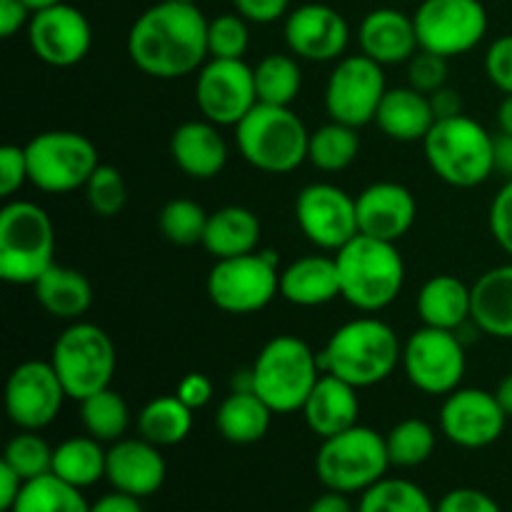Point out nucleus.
I'll list each match as a JSON object with an SVG mask.
<instances>
[{"instance_id":"nucleus-44","label":"nucleus","mask_w":512,"mask_h":512,"mask_svg":"<svg viewBox=\"0 0 512 512\" xmlns=\"http://www.w3.org/2000/svg\"><path fill=\"white\" fill-rule=\"evenodd\" d=\"M250 45V23L240 13H223L208 20L210 58H243Z\"/></svg>"},{"instance_id":"nucleus-3","label":"nucleus","mask_w":512,"mask_h":512,"mask_svg":"<svg viewBox=\"0 0 512 512\" xmlns=\"http://www.w3.org/2000/svg\"><path fill=\"white\" fill-rule=\"evenodd\" d=\"M340 298L360 313H380L395 303L405 285V263L398 245L358 233L335 253Z\"/></svg>"},{"instance_id":"nucleus-22","label":"nucleus","mask_w":512,"mask_h":512,"mask_svg":"<svg viewBox=\"0 0 512 512\" xmlns=\"http://www.w3.org/2000/svg\"><path fill=\"white\" fill-rule=\"evenodd\" d=\"M163 448L138 438H123L108 448V468L105 480L113 490L143 500L158 493L168 475Z\"/></svg>"},{"instance_id":"nucleus-60","label":"nucleus","mask_w":512,"mask_h":512,"mask_svg":"<svg viewBox=\"0 0 512 512\" xmlns=\"http://www.w3.org/2000/svg\"><path fill=\"white\" fill-rule=\"evenodd\" d=\"M23 3L35 13V10H43V8H48V5L63 3V0H23Z\"/></svg>"},{"instance_id":"nucleus-14","label":"nucleus","mask_w":512,"mask_h":512,"mask_svg":"<svg viewBox=\"0 0 512 512\" xmlns=\"http://www.w3.org/2000/svg\"><path fill=\"white\" fill-rule=\"evenodd\" d=\"M388 93L385 68L368 55H345L335 63L325 85V110L330 120L363 128L375 123L380 103Z\"/></svg>"},{"instance_id":"nucleus-13","label":"nucleus","mask_w":512,"mask_h":512,"mask_svg":"<svg viewBox=\"0 0 512 512\" xmlns=\"http://www.w3.org/2000/svg\"><path fill=\"white\" fill-rule=\"evenodd\" d=\"M413 20L420 48L448 60L478 48L488 33L483 0H420Z\"/></svg>"},{"instance_id":"nucleus-49","label":"nucleus","mask_w":512,"mask_h":512,"mask_svg":"<svg viewBox=\"0 0 512 512\" xmlns=\"http://www.w3.org/2000/svg\"><path fill=\"white\" fill-rule=\"evenodd\" d=\"M435 512H503L495 498L478 488H455L440 498Z\"/></svg>"},{"instance_id":"nucleus-26","label":"nucleus","mask_w":512,"mask_h":512,"mask_svg":"<svg viewBox=\"0 0 512 512\" xmlns=\"http://www.w3.org/2000/svg\"><path fill=\"white\" fill-rule=\"evenodd\" d=\"M280 295L298 308H320L340 298L335 255H305L280 270Z\"/></svg>"},{"instance_id":"nucleus-32","label":"nucleus","mask_w":512,"mask_h":512,"mask_svg":"<svg viewBox=\"0 0 512 512\" xmlns=\"http://www.w3.org/2000/svg\"><path fill=\"white\" fill-rule=\"evenodd\" d=\"M273 410L253 390H230L215 413V428L220 438L233 445H253L268 435Z\"/></svg>"},{"instance_id":"nucleus-16","label":"nucleus","mask_w":512,"mask_h":512,"mask_svg":"<svg viewBox=\"0 0 512 512\" xmlns=\"http://www.w3.org/2000/svg\"><path fill=\"white\" fill-rule=\"evenodd\" d=\"M295 220L305 238L328 253H338L360 233L355 198L333 183L305 185L295 198Z\"/></svg>"},{"instance_id":"nucleus-54","label":"nucleus","mask_w":512,"mask_h":512,"mask_svg":"<svg viewBox=\"0 0 512 512\" xmlns=\"http://www.w3.org/2000/svg\"><path fill=\"white\" fill-rule=\"evenodd\" d=\"M23 485H25V480L20 478V475L15 473L10 465H5L3 460H0V510L3 512L13 510L15 500H18Z\"/></svg>"},{"instance_id":"nucleus-50","label":"nucleus","mask_w":512,"mask_h":512,"mask_svg":"<svg viewBox=\"0 0 512 512\" xmlns=\"http://www.w3.org/2000/svg\"><path fill=\"white\" fill-rule=\"evenodd\" d=\"M233 8L248 23L270 25L290 13V0H233Z\"/></svg>"},{"instance_id":"nucleus-59","label":"nucleus","mask_w":512,"mask_h":512,"mask_svg":"<svg viewBox=\"0 0 512 512\" xmlns=\"http://www.w3.org/2000/svg\"><path fill=\"white\" fill-rule=\"evenodd\" d=\"M498 128L500 133L512 135V93L505 95L498 105Z\"/></svg>"},{"instance_id":"nucleus-6","label":"nucleus","mask_w":512,"mask_h":512,"mask_svg":"<svg viewBox=\"0 0 512 512\" xmlns=\"http://www.w3.org/2000/svg\"><path fill=\"white\" fill-rule=\"evenodd\" d=\"M495 135L470 115L435 120L423 150L430 170L453 188H478L495 173Z\"/></svg>"},{"instance_id":"nucleus-24","label":"nucleus","mask_w":512,"mask_h":512,"mask_svg":"<svg viewBox=\"0 0 512 512\" xmlns=\"http://www.w3.org/2000/svg\"><path fill=\"white\" fill-rule=\"evenodd\" d=\"M170 158L188 178L210 180L228 165V143L220 125L210 120H188L170 135Z\"/></svg>"},{"instance_id":"nucleus-39","label":"nucleus","mask_w":512,"mask_h":512,"mask_svg":"<svg viewBox=\"0 0 512 512\" xmlns=\"http://www.w3.org/2000/svg\"><path fill=\"white\" fill-rule=\"evenodd\" d=\"M385 445H388V458L393 468H418L428 463L430 455L435 453L438 435L433 425L425 420L405 418L390 428V433L385 435Z\"/></svg>"},{"instance_id":"nucleus-12","label":"nucleus","mask_w":512,"mask_h":512,"mask_svg":"<svg viewBox=\"0 0 512 512\" xmlns=\"http://www.w3.org/2000/svg\"><path fill=\"white\" fill-rule=\"evenodd\" d=\"M405 378L425 395H450L460 388L468 368L465 343L455 330L423 328L415 330L403 343Z\"/></svg>"},{"instance_id":"nucleus-36","label":"nucleus","mask_w":512,"mask_h":512,"mask_svg":"<svg viewBox=\"0 0 512 512\" xmlns=\"http://www.w3.org/2000/svg\"><path fill=\"white\" fill-rule=\"evenodd\" d=\"M358 155L360 133L353 125L330 120L310 133L308 160L313 163V168L323 170V173H340V170L350 168Z\"/></svg>"},{"instance_id":"nucleus-58","label":"nucleus","mask_w":512,"mask_h":512,"mask_svg":"<svg viewBox=\"0 0 512 512\" xmlns=\"http://www.w3.org/2000/svg\"><path fill=\"white\" fill-rule=\"evenodd\" d=\"M493 393L495 398H498V403L503 405L505 413H508V418H512V373H508L503 380H500L498 388H495Z\"/></svg>"},{"instance_id":"nucleus-15","label":"nucleus","mask_w":512,"mask_h":512,"mask_svg":"<svg viewBox=\"0 0 512 512\" xmlns=\"http://www.w3.org/2000/svg\"><path fill=\"white\" fill-rule=\"evenodd\" d=\"M195 105L210 123L235 128L258 105L255 70L243 58H208L195 78Z\"/></svg>"},{"instance_id":"nucleus-11","label":"nucleus","mask_w":512,"mask_h":512,"mask_svg":"<svg viewBox=\"0 0 512 512\" xmlns=\"http://www.w3.org/2000/svg\"><path fill=\"white\" fill-rule=\"evenodd\" d=\"M275 295H280V268L273 250L215 260L208 273V298L223 313H258L273 303Z\"/></svg>"},{"instance_id":"nucleus-48","label":"nucleus","mask_w":512,"mask_h":512,"mask_svg":"<svg viewBox=\"0 0 512 512\" xmlns=\"http://www.w3.org/2000/svg\"><path fill=\"white\" fill-rule=\"evenodd\" d=\"M25 183H30L25 148L3 145L0 148V195L10 200Z\"/></svg>"},{"instance_id":"nucleus-20","label":"nucleus","mask_w":512,"mask_h":512,"mask_svg":"<svg viewBox=\"0 0 512 512\" xmlns=\"http://www.w3.org/2000/svg\"><path fill=\"white\" fill-rule=\"evenodd\" d=\"M283 35L290 53L308 63H338L350 43V25L333 5L305 3L285 15Z\"/></svg>"},{"instance_id":"nucleus-45","label":"nucleus","mask_w":512,"mask_h":512,"mask_svg":"<svg viewBox=\"0 0 512 512\" xmlns=\"http://www.w3.org/2000/svg\"><path fill=\"white\" fill-rule=\"evenodd\" d=\"M448 73V58H443L438 53H430V50L420 48L408 60V83L425 95L435 93L443 85H448Z\"/></svg>"},{"instance_id":"nucleus-52","label":"nucleus","mask_w":512,"mask_h":512,"mask_svg":"<svg viewBox=\"0 0 512 512\" xmlns=\"http://www.w3.org/2000/svg\"><path fill=\"white\" fill-rule=\"evenodd\" d=\"M33 10L23 0H0V35L13 38L23 28H28Z\"/></svg>"},{"instance_id":"nucleus-25","label":"nucleus","mask_w":512,"mask_h":512,"mask_svg":"<svg viewBox=\"0 0 512 512\" xmlns=\"http://www.w3.org/2000/svg\"><path fill=\"white\" fill-rule=\"evenodd\" d=\"M300 413H303L305 425L310 428V433L318 435L320 440L333 438V435L358 425V388H353V385L345 383V380L335 378V375L323 373L318 383H315L313 393L305 400Z\"/></svg>"},{"instance_id":"nucleus-31","label":"nucleus","mask_w":512,"mask_h":512,"mask_svg":"<svg viewBox=\"0 0 512 512\" xmlns=\"http://www.w3.org/2000/svg\"><path fill=\"white\" fill-rule=\"evenodd\" d=\"M260 220L253 210L243 205H225L210 213L205 225L203 248L215 260L238 258L258 250L260 243Z\"/></svg>"},{"instance_id":"nucleus-19","label":"nucleus","mask_w":512,"mask_h":512,"mask_svg":"<svg viewBox=\"0 0 512 512\" xmlns=\"http://www.w3.org/2000/svg\"><path fill=\"white\" fill-rule=\"evenodd\" d=\"M508 425V413L495 393L480 388H458L445 395L440 408V430L453 445L483 450L498 443Z\"/></svg>"},{"instance_id":"nucleus-51","label":"nucleus","mask_w":512,"mask_h":512,"mask_svg":"<svg viewBox=\"0 0 512 512\" xmlns=\"http://www.w3.org/2000/svg\"><path fill=\"white\" fill-rule=\"evenodd\" d=\"M213 393H215L213 383H210L208 375L203 373H188L183 380H180L178 388H175V395H178L190 410L205 408V405L213 400Z\"/></svg>"},{"instance_id":"nucleus-28","label":"nucleus","mask_w":512,"mask_h":512,"mask_svg":"<svg viewBox=\"0 0 512 512\" xmlns=\"http://www.w3.org/2000/svg\"><path fill=\"white\" fill-rule=\"evenodd\" d=\"M375 125L395 143H423L425 135L435 125V113L430 98L413 85L388 88L380 103Z\"/></svg>"},{"instance_id":"nucleus-61","label":"nucleus","mask_w":512,"mask_h":512,"mask_svg":"<svg viewBox=\"0 0 512 512\" xmlns=\"http://www.w3.org/2000/svg\"><path fill=\"white\" fill-rule=\"evenodd\" d=\"M168 3H195V0H168Z\"/></svg>"},{"instance_id":"nucleus-29","label":"nucleus","mask_w":512,"mask_h":512,"mask_svg":"<svg viewBox=\"0 0 512 512\" xmlns=\"http://www.w3.org/2000/svg\"><path fill=\"white\" fill-rule=\"evenodd\" d=\"M473 323L483 335L512 340V263L485 270L473 285Z\"/></svg>"},{"instance_id":"nucleus-55","label":"nucleus","mask_w":512,"mask_h":512,"mask_svg":"<svg viewBox=\"0 0 512 512\" xmlns=\"http://www.w3.org/2000/svg\"><path fill=\"white\" fill-rule=\"evenodd\" d=\"M90 512H143V505H140V500L133 498V495L113 490V493L95 500V503L90 505Z\"/></svg>"},{"instance_id":"nucleus-53","label":"nucleus","mask_w":512,"mask_h":512,"mask_svg":"<svg viewBox=\"0 0 512 512\" xmlns=\"http://www.w3.org/2000/svg\"><path fill=\"white\" fill-rule=\"evenodd\" d=\"M428 98H430V105H433L435 120L463 115V95H460L455 88H450V85H443L440 90L430 93Z\"/></svg>"},{"instance_id":"nucleus-23","label":"nucleus","mask_w":512,"mask_h":512,"mask_svg":"<svg viewBox=\"0 0 512 512\" xmlns=\"http://www.w3.org/2000/svg\"><path fill=\"white\" fill-rule=\"evenodd\" d=\"M360 53L385 65L408 63L420 50L415 20L398 8H375L363 18L358 30Z\"/></svg>"},{"instance_id":"nucleus-47","label":"nucleus","mask_w":512,"mask_h":512,"mask_svg":"<svg viewBox=\"0 0 512 512\" xmlns=\"http://www.w3.org/2000/svg\"><path fill=\"white\" fill-rule=\"evenodd\" d=\"M488 225L490 235L500 245V250H505L512 258V178L498 190V195L490 203Z\"/></svg>"},{"instance_id":"nucleus-17","label":"nucleus","mask_w":512,"mask_h":512,"mask_svg":"<svg viewBox=\"0 0 512 512\" xmlns=\"http://www.w3.org/2000/svg\"><path fill=\"white\" fill-rule=\"evenodd\" d=\"M25 33L35 58L50 68H73L93 48V25L83 10L65 0L35 10Z\"/></svg>"},{"instance_id":"nucleus-42","label":"nucleus","mask_w":512,"mask_h":512,"mask_svg":"<svg viewBox=\"0 0 512 512\" xmlns=\"http://www.w3.org/2000/svg\"><path fill=\"white\" fill-rule=\"evenodd\" d=\"M3 463L28 483L40 475L53 473V448L35 430H20L5 445Z\"/></svg>"},{"instance_id":"nucleus-27","label":"nucleus","mask_w":512,"mask_h":512,"mask_svg":"<svg viewBox=\"0 0 512 512\" xmlns=\"http://www.w3.org/2000/svg\"><path fill=\"white\" fill-rule=\"evenodd\" d=\"M415 308H418L420 323L428 328L458 333L463 325L473 320V290L468 283L450 273L433 275L420 288Z\"/></svg>"},{"instance_id":"nucleus-57","label":"nucleus","mask_w":512,"mask_h":512,"mask_svg":"<svg viewBox=\"0 0 512 512\" xmlns=\"http://www.w3.org/2000/svg\"><path fill=\"white\" fill-rule=\"evenodd\" d=\"M493 160H495V173H503L505 178H512V135L498 133L495 135V148H493Z\"/></svg>"},{"instance_id":"nucleus-5","label":"nucleus","mask_w":512,"mask_h":512,"mask_svg":"<svg viewBox=\"0 0 512 512\" xmlns=\"http://www.w3.org/2000/svg\"><path fill=\"white\" fill-rule=\"evenodd\" d=\"M253 393L278 415L300 413L323 375L320 358L305 340L278 335L260 348L253 368Z\"/></svg>"},{"instance_id":"nucleus-7","label":"nucleus","mask_w":512,"mask_h":512,"mask_svg":"<svg viewBox=\"0 0 512 512\" xmlns=\"http://www.w3.org/2000/svg\"><path fill=\"white\" fill-rule=\"evenodd\" d=\"M55 225L33 200H13L0 210V278L33 285L55 263Z\"/></svg>"},{"instance_id":"nucleus-18","label":"nucleus","mask_w":512,"mask_h":512,"mask_svg":"<svg viewBox=\"0 0 512 512\" xmlns=\"http://www.w3.org/2000/svg\"><path fill=\"white\" fill-rule=\"evenodd\" d=\"M65 398L68 393L50 360H25L5 383V413L20 430L40 433L48 428L63 410Z\"/></svg>"},{"instance_id":"nucleus-35","label":"nucleus","mask_w":512,"mask_h":512,"mask_svg":"<svg viewBox=\"0 0 512 512\" xmlns=\"http://www.w3.org/2000/svg\"><path fill=\"white\" fill-rule=\"evenodd\" d=\"M80 423L90 438L100 443H118L130 428V408L123 395L113 388L98 390L80 400Z\"/></svg>"},{"instance_id":"nucleus-2","label":"nucleus","mask_w":512,"mask_h":512,"mask_svg":"<svg viewBox=\"0 0 512 512\" xmlns=\"http://www.w3.org/2000/svg\"><path fill=\"white\" fill-rule=\"evenodd\" d=\"M318 358L323 373L363 390L385 383L395 373L403 360V343L385 320L360 315L330 335Z\"/></svg>"},{"instance_id":"nucleus-43","label":"nucleus","mask_w":512,"mask_h":512,"mask_svg":"<svg viewBox=\"0 0 512 512\" xmlns=\"http://www.w3.org/2000/svg\"><path fill=\"white\" fill-rule=\"evenodd\" d=\"M83 190L90 210L100 218H113L128 203V185L115 165L100 163Z\"/></svg>"},{"instance_id":"nucleus-40","label":"nucleus","mask_w":512,"mask_h":512,"mask_svg":"<svg viewBox=\"0 0 512 512\" xmlns=\"http://www.w3.org/2000/svg\"><path fill=\"white\" fill-rule=\"evenodd\" d=\"M358 512H435V503L413 480L385 475L360 493Z\"/></svg>"},{"instance_id":"nucleus-56","label":"nucleus","mask_w":512,"mask_h":512,"mask_svg":"<svg viewBox=\"0 0 512 512\" xmlns=\"http://www.w3.org/2000/svg\"><path fill=\"white\" fill-rule=\"evenodd\" d=\"M308 512H358L353 503L348 500V495L345 493H335V490H325L323 495H318V498L310 503Z\"/></svg>"},{"instance_id":"nucleus-1","label":"nucleus","mask_w":512,"mask_h":512,"mask_svg":"<svg viewBox=\"0 0 512 512\" xmlns=\"http://www.w3.org/2000/svg\"><path fill=\"white\" fill-rule=\"evenodd\" d=\"M128 55L140 73L175 80L198 73L208 55V18L195 3L158 0L128 30Z\"/></svg>"},{"instance_id":"nucleus-46","label":"nucleus","mask_w":512,"mask_h":512,"mask_svg":"<svg viewBox=\"0 0 512 512\" xmlns=\"http://www.w3.org/2000/svg\"><path fill=\"white\" fill-rule=\"evenodd\" d=\"M485 75L503 95L512 93V33L500 35L485 50Z\"/></svg>"},{"instance_id":"nucleus-9","label":"nucleus","mask_w":512,"mask_h":512,"mask_svg":"<svg viewBox=\"0 0 512 512\" xmlns=\"http://www.w3.org/2000/svg\"><path fill=\"white\" fill-rule=\"evenodd\" d=\"M50 363L70 400H85L110 388L118 365L115 345L100 325L73 320L50 350Z\"/></svg>"},{"instance_id":"nucleus-34","label":"nucleus","mask_w":512,"mask_h":512,"mask_svg":"<svg viewBox=\"0 0 512 512\" xmlns=\"http://www.w3.org/2000/svg\"><path fill=\"white\" fill-rule=\"evenodd\" d=\"M193 413L178 395L153 398L138 415V435L158 448L180 445L193 430Z\"/></svg>"},{"instance_id":"nucleus-30","label":"nucleus","mask_w":512,"mask_h":512,"mask_svg":"<svg viewBox=\"0 0 512 512\" xmlns=\"http://www.w3.org/2000/svg\"><path fill=\"white\" fill-rule=\"evenodd\" d=\"M35 300L58 320H80L93 305V285L80 270L53 263L33 283Z\"/></svg>"},{"instance_id":"nucleus-37","label":"nucleus","mask_w":512,"mask_h":512,"mask_svg":"<svg viewBox=\"0 0 512 512\" xmlns=\"http://www.w3.org/2000/svg\"><path fill=\"white\" fill-rule=\"evenodd\" d=\"M258 103L293 105L303 88V68L293 53H270L255 65Z\"/></svg>"},{"instance_id":"nucleus-33","label":"nucleus","mask_w":512,"mask_h":512,"mask_svg":"<svg viewBox=\"0 0 512 512\" xmlns=\"http://www.w3.org/2000/svg\"><path fill=\"white\" fill-rule=\"evenodd\" d=\"M105 468L108 450L88 433L63 440L58 448H53V475L80 490L93 488L98 480H103Z\"/></svg>"},{"instance_id":"nucleus-41","label":"nucleus","mask_w":512,"mask_h":512,"mask_svg":"<svg viewBox=\"0 0 512 512\" xmlns=\"http://www.w3.org/2000/svg\"><path fill=\"white\" fill-rule=\"evenodd\" d=\"M208 218L210 215L200 203L190 198H175L160 208L158 228L168 243L190 248V245H203Z\"/></svg>"},{"instance_id":"nucleus-8","label":"nucleus","mask_w":512,"mask_h":512,"mask_svg":"<svg viewBox=\"0 0 512 512\" xmlns=\"http://www.w3.org/2000/svg\"><path fill=\"white\" fill-rule=\"evenodd\" d=\"M390 465L385 435L368 425H353L325 438L315 455V475L325 490L355 495L373 488L388 475Z\"/></svg>"},{"instance_id":"nucleus-4","label":"nucleus","mask_w":512,"mask_h":512,"mask_svg":"<svg viewBox=\"0 0 512 512\" xmlns=\"http://www.w3.org/2000/svg\"><path fill=\"white\" fill-rule=\"evenodd\" d=\"M235 143L255 170L283 175L308 160L310 130L290 105L258 103L235 125Z\"/></svg>"},{"instance_id":"nucleus-21","label":"nucleus","mask_w":512,"mask_h":512,"mask_svg":"<svg viewBox=\"0 0 512 512\" xmlns=\"http://www.w3.org/2000/svg\"><path fill=\"white\" fill-rule=\"evenodd\" d=\"M358 208V228L363 235L385 240V243H398L413 230L418 218V203L415 195L405 185L393 180H378L368 185L363 193L355 198Z\"/></svg>"},{"instance_id":"nucleus-38","label":"nucleus","mask_w":512,"mask_h":512,"mask_svg":"<svg viewBox=\"0 0 512 512\" xmlns=\"http://www.w3.org/2000/svg\"><path fill=\"white\" fill-rule=\"evenodd\" d=\"M10 512H90L83 490L48 473L28 480Z\"/></svg>"},{"instance_id":"nucleus-10","label":"nucleus","mask_w":512,"mask_h":512,"mask_svg":"<svg viewBox=\"0 0 512 512\" xmlns=\"http://www.w3.org/2000/svg\"><path fill=\"white\" fill-rule=\"evenodd\" d=\"M23 148L30 185L43 193H75L85 188L100 165L93 140L75 130H45L30 138Z\"/></svg>"}]
</instances>
